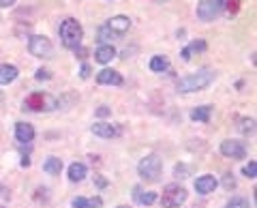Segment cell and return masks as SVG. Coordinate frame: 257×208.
Returning <instances> with one entry per match:
<instances>
[{
	"instance_id": "cell-1",
	"label": "cell",
	"mask_w": 257,
	"mask_h": 208,
	"mask_svg": "<svg viewBox=\"0 0 257 208\" xmlns=\"http://www.w3.org/2000/svg\"><path fill=\"white\" fill-rule=\"evenodd\" d=\"M214 82V71L212 69H199L197 73H191L187 77L178 79V90L180 92H197L204 90Z\"/></svg>"
},
{
	"instance_id": "cell-2",
	"label": "cell",
	"mask_w": 257,
	"mask_h": 208,
	"mask_svg": "<svg viewBox=\"0 0 257 208\" xmlns=\"http://www.w3.org/2000/svg\"><path fill=\"white\" fill-rule=\"evenodd\" d=\"M82 39H84V28L82 24L73 18H67L62 24H60V41L64 47L69 50H77L82 45Z\"/></svg>"
},
{
	"instance_id": "cell-3",
	"label": "cell",
	"mask_w": 257,
	"mask_h": 208,
	"mask_svg": "<svg viewBox=\"0 0 257 208\" xmlns=\"http://www.w3.org/2000/svg\"><path fill=\"white\" fill-rule=\"evenodd\" d=\"M24 108L30 112H52L58 108V101L47 92H32L26 97V101H24Z\"/></svg>"
},
{
	"instance_id": "cell-4",
	"label": "cell",
	"mask_w": 257,
	"mask_h": 208,
	"mask_svg": "<svg viewBox=\"0 0 257 208\" xmlns=\"http://www.w3.org/2000/svg\"><path fill=\"white\" fill-rule=\"evenodd\" d=\"M161 170H163V163H161V157H157V155L144 157L138 165V172L146 182H157L161 176Z\"/></svg>"
},
{
	"instance_id": "cell-5",
	"label": "cell",
	"mask_w": 257,
	"mask_h": 208,
	"mask_svg": "<svg viewBox=\"0 0 257 208\" xmlns=\"http://www.w3.org/2000/svg\"><path fill=\"white\" fill-rule=\"evenodd\" d=\"M187 202V189L180 185H167L161 195V204L163 208H178L180 204Z\"/></svg>"
},
{
	"instance_id": "cell-6",
	"label": "cell",
	"mask_w": 257,
	"mask_h": 208,
	"mask_svg": "<svg viewBox=\"0 0 257 208\" xmlns=\"http://www.w3.org/2000/svg\"><path fill=\"white\" fill-rule=\"evenodd\" d=\"M28 50L32 56H37V58H50L54 54V45L47 37L43 35H32L30 37V43H28Z\"/></svg>"
},
{
	"instance_id": "cell-7",
	"label": "cell",
	"mask_w": 257,
	"mask_h": 208,
	"mask_svg": "<svg viewBox=\"0 0 257 208\" xmlns=\"http://www.w3.org/2000/svg\"><path fill=\"white\" fill-rule=\"evenodd\" d=\"M223 9H225L223 0H202V3L197 5V18L204 22H210L214 18H219Z\"/></svg>"
},
{
	"instance_id": "cell-8",
	"label": "cell",
	"mask_w": 257,
	"mask_h": 208,
	"mask_svg": "<svg viewBox=\"0 0 257 208\" xmlns=\"http://www.w3.org/2000/svg\"><path fill=\"white\" fill-rule=\"evenodd\" d=\"M221 155L229 159H244L246 157V146L240 140H223L221 144Z\"/></svg>"
},
{
	"instance_id": "cell-9",
	"label": "cell",
	"mask_w": 257,
	"mask_h": 208,
	"mask_svg": "<svg viewBox=\"0 0 257 208\" xmlns=\"http://www.w3.org/2000/svg\"><path fill=\"white\" fill-rule=\"evenodd\" d=\"M90 131L96 135V138H101V140H111V138H116V135L120 133L118 127H114L111 123H94L90 127Z\"/></svg>"
},
{
	"instance_id": "cell-10",
	"label": "cell",
	"mask_w": 257,
	"mask_h": 208,
	"mask_svg": "<svg viewBox=\"0 0 257 208\" xmlns=\"http://www.w3.org/2000/svg\"><path fill=\"white\" fill-rule=\"evenodd\" d=\"M15 140L20 144H30L35 140V127L30 123H18L15 125Z\"/></svg>"
},
{
	"instance_id": "cell-11",
	"label": "cell",
	"mask_w": 257,
	"mask_h": 208,
	"mask_svg": "<svg viewBox=\"0 0 257 208\" xmlns=\"http://www.w3.org/2000/svg\"><path fill=\"white\" fill-rule=\"evenodd\" d=\"M216 185H219V180H216L214 176H210V174H204V176H199V178L195 180V189H197V193H202V195L212 193V191L216 189Z\"/></svg>"
},
{
	"instance_id": "cell-12",
	"label": "cell",
	"mask_w": 257,
	"mask_h": 208,
	"mask_svg": "<svg viewBox=\"0 0 257 208\" xmlns=\"http://www.w3.org/2000/svg\"><path fill=\"white\" fill-rule=\"evenodd\" d=\"M96 82L99 84H107V86H120L122 84V75L114 69H101L99 75H96Z\"/></svg>"
},
{
	"instance_id": "cell-13",
	"label": "cell",
	"mask_w": 257,
	"mask_h": 208,
	"mask_svg": "<svg viewBox=\"0 0 257 208\" xmlns=\"http://www.w3.org/2000/svg\"><path fill=\"white\" fill-rule=\"evenodd\" d=\"M107 28L116 35H124L126 30L131 28V20H128L126 15H114V18L107 22Z\"/></svg>"
},
{
	"instance_id": "cell-14",
	"label": "cell",
	"mask_w": 257,
	"mask_h": 208,
	"mask_svg": "<svg viewBox=\"0 0 257 208\" xmlns=\"http://www.w3.org/2000/svg\"><path fill=\"white\" fill-rule=\"evenodd\" d=\"M116 58V50L111 45H99L94 52V60L101 62V65H107V62H111Z\"/></svg>"
},
{
	"instance_id": "cell-15",
	"label": "cell",
	"mask_w": 257,
	"mask_h": 208,
	"mask_svg": "<svg viewBox=\"0 0 257 208\" xmlns=\"http://www.w3.org/2000/svg\"><path fill=\"white\" fill-rule=\"evenodd\" d=\"M18 75H20V71L15 65H9V62L0 65V84H11V82H15Z\"/></svg>"
},
{
	"instance_id": "cell-16",
	"label": "cell",
	"mask_w": 257,
	"mask_h": 208,
	"mask_svg": "<svg viewBox=\"0 0 257 208\" xmlns=\"http://www.w3.org/2000/svg\"><path fill=\"white\" fill-rule=\"evenodd\" d=\"M206 47H208L206 41H202V39H195V41H191L182 50V60H191L193 54H202V52H206Z\"/></svg>"
},
{
	"instance_id": "cell-17",
	"label": "cell",
	"mask_w": 257,
	"mask_h": 208,
	"mask_svg": "<svg viewBox=\"0 0 257 208\" xmlns=\"http://www.w3.org/2000/svg\"><path fill=\"white\" fill-rule=\"evenodd\" d=\"M133 197H135V202H138V204H144V206H150V204H155V202H157V195L152 193V191H142L140 187H135V189H133Z\"/></svg>"
},
{
	"instance_id": "cell-18",
	"label": "cell",
	"mask_w": 257,
	"mask_h": 208,
	"mask_svg": "<svg viewBox=\"0 0 257 208\" xmlns=\"http://www.w3.org/2000/svg\"><path fill=\"white\" fill-rule=\"evenodd\" d=\"M210 116H212V106H202L191 112V121H195V123H208Z\"/></svg>"
},
{
	"instance_id": "cell-19",
	"label": "cell",
	"mask_w": 257,
	"mask_h": 208,
	"mask_svg": "<svg viewBox=\"0 0 257 208\" xmlns=\"http://www.w3.org/2000/svg\"><path fill=\"white\" fill-rule=\"evenodd\" d=\"M86 174H88V167L84 163H71L69 165V180L79 182V180L86 178Z\"/></svg>"
},
{
	"instance_id": "cell-20",
	"label": "cell",
	"mask_w": 257,
	"mask_h": 208,
	"mask_svg": "<svg viewBox=\"0 0 257 208\" xmlns=\"http://www.w3.org/2000/svg\"><path fill=\"white\" fill-rule=\"evenodd\" d=\"M170 69V60H167V56H155V58L150 60V71H155V73H163V71Z\"/></svg>"
},
{
	"instance_id": "cell-21",
	"label": "cell",
	"mask_w": 257,
	"mask_h": 208,
	"mask_svg": "<svg viewBox=\"0 0 257 208\" xmlns=\"http://www.w3.org/2000/svg\"><path fill=\"white\" fill-rule=\"evenodd\" d=\"M43 170H45L47 174H52V176L60 174V170H62V161H60L58 157H47V159H45V163H43Z\"/></svg>"
},
{
	"instance_id": "cell-22",
	"label": "cell",
	"mask_w": 257,
	"mask_h": 208,
	"mask_svg": "<svg viewBox=\"0 0 257 208\" xmlns=\"http://www.w3.org/2000/svg\"><path fill=\"white\" fill-rule=\"evenodd\" d=\"M225 208H251V204H248L246 197H231Z\"/></svg>"
},
{
	"instance_id": "cell-23",
	"label": "cell",
	"mask_w": 257,
	"mask_h": 208,
	"mask_svg": "<svg viewBox=\"0 0 257 208\" xmlns=\"http://www.w3.org/2000/svg\"><path fill=\"white\" fill-rule=\"evenodd\" d=\"M244 176H246V178H255V176H257V163H255V159H251V161H248L246 165H244Z\"/></svg>"
},
{
	"instance_id": "cell-24",
	"label": "cell",
	"mask_w": 257,
	"mask_h": 208,
	"mask_svg": "<svg viewBox=\"0 0 257 208\" xmlns=\"http://www.w3.org/2000/svg\"><path fill=\"white\" fill-rule=\"evenodd\" d=\"M240 129H242V133H253V129H255V121H253V118H244L242 125H240Z\"/></svg>"
},
{
	"instance_id": "cell-25",
	"label": "cell",
	"mask_w": 257,
	"mask_h": 208,
	"mask_svg": "<svg viewBox=\"0 0 257 208\" xmlns=\"http://www.w3.org/2000/svg\"><path fill=\"white\" fill-rule=\"evenodd\" d=\"M225 7H227L229 15H234V13H238V9H240V0H227V3H225Z\"/></svg>"
},
{
	"instance_id": "cell-26",
	"label": "cell",
	"mask_w": 257,
	"mask_h": 208,
	"mask_svg": "<svg viewBox=\"0 0 257 208\" xmlns=\"http://www.w3.org/2000/svg\"><path fill=\"white\" fill-rule=\"evenodd\" d=\"M223 185L227 187V189H234V187H236V180H234V176L225 174V178H223Z\"/></svg>"
},
{
	"instance_id": "cell-27",
	"label": "cell",
	"mask_w": 257,
	"mask_h": 208,
	"mask_svg": "<svg viewBox=\"0 0 257 208\" xmlns=\"http://www.w3.org/2000/svg\"><path fill=\"white\" fill-rule=\"evenodd\" d=\"M101 206H103L101 197H90V199H88V208H101Z\"/></svg>"
},
{
	"instance_id": "cell-28",
	"label": "cell",
	"mask_w": 257,
	"mask_h": 208,
	"mask_svg": "<svg viewBox=\"0 0 257 208\" xmlns=\"http://www.w3.org/2000/svg\"><path fill=\"white\" fill-rule=\"evenodd\" d=\"M73 208H88V199L86 197H75L73 199Z\"/></svg>"
},
{
	"instance_id": "cell-29",
	"label": "cell",
	"mask_w": 257,
	"mask_h": 208,
	"mask_svg": "<svg viewBox=\"0 0 257 208\" xmlns=\"http://www.w3.org/2000/svg\"><path fill=\"white\" fill-rule=\"evenodd\" d=\"M50 77H52V73L47 69H39L37 71V79H50Z\"/></svg>"
},
{
	"instance_id": "cell-30",
	"label": "cell",
	"mask_w": 257,
	"mask_h": 208,
	"mask_svg": "<svg viewBox=\"0 0 257 208\" xmlns=\"http://www.w3.org/2000/svg\"><path fill=\"white\" fill-rule=\"evenodd\" d=\"M96 116H99V118H103V116H109V108H107V106L99 108V110H96Z\"/></svg>"
},
{
	"instance_id": "cell-31",
	"label": "cell",
	"mask_w": 257,
	"mask_h": 208,
	"mask_svg": "<svg viewBox=\"0 0 257 208\" xmlns=\"http://www.w3.org/2000/svg\"><path fill=\"white\" fill-rule=\"evenodd\" d=\"M15 5V0H0V9H9Z\"/></svg>"
},
{
	"instance_id": "cell-32",
	"label": "cell",
	"mask_w": 257,
	"mask_h": 208,
	"mask_svg": "<svg viewBox=\"0 0 257 208\" xmlns=\"http://www.w3.org/2000/svg\"><path fill=\"white\" fill-rule=\"evenodd\" d=\"M79 75H82V77H88V75H90V67H88V65H82V69H79Z\"/></svg>"
},
{
	"instance_id": "cell-33",
	"label": "cell",
	"mask_w": 257,
	"mask_h": 208,
	"mask_svg": "<svg viewBox=\"0 0 257 208\" xmlns=\"http://www.w3.org/2000/svg\"><path fill=\"white\" fill-rule=\"evenodd\" d=\"M94 180H96V185H99V187H105L107 185L105 178H101V176H94Z\"/></svg>"
},
{
	"instance_id": "cell-34",
	"label": "cell",
	"mask_w": 257,
	"mask_h": 208,
	"mask_svg": "<svg viewBox=\"0 0 257 208\" xmlns=\"http://www.w3.org/2000/svg\"><path fill=\"white\" fill-rule=\"evenodd\" d=\"M75 56H79V58H86V50H84V47H77V50H75Z\"/></svg>"
},
{
	"instance_id": "cell-35",
	"label": "cell",
	"mask_w": 257,
	"mask_h": 208,
	"mask_svg": "<svg viewBox=\"0 0 257 208\" xmlns=\"http://www.w3.org/2000/svg\"><path fill=\"white\" fill-rule=\"evenodd\" d=\"M0 195H7V189H5L3 185H0Z\"/></svg>"
},
{
	"instance_id": "cell-36",
	"label": "cell",
	"mask_w": 257,
	"mask_h": 208,
	"mask_svg": "<svg viewBox=\"0 0 257 208\" xmlns=\"http://www.w3.org/2000/svg\"><path fill=\"white\" fill-rule=\"evenodd\" d=\"M118 208H128V206H118Z\"/></svg>"
}]
</instances>
